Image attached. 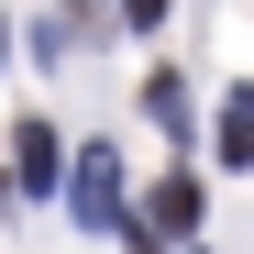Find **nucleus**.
<instances>
[{"mask_svg": "<svg viewBox=\"0 0 254 254\" xmlns=\"http://www.w3.org/2000/svg\"><path fill=\"white\" fill-rule=\"evenodd\" d=\"M66 210H77L89 232H122V155H111V144H89V155H77V177H66Z\"/></svg>", "mask_w": 254, "mask_h": 254, "instance_id": "nucleus-1", "label": "nucleus"}, {"mask_svg": "<svg viewBox=\"0 0 254 254\" xmlns=\"http://www.w3.org/2000/svg\"><path fill=\"white\" fill-rule=\"evenodd\" d=\"M133 100H144V122H155V133H188V122H199V111H188V77H177V66H155Z\"/></svg>", "mask_w": 254, "mask_h": 254, "instance_id": "nucleus-2", "label": "nucleus"}, {"mask_svg": "<svg viewBox=\"0 0 254 254\" xmlns=\"http://www.w3.org/2000/svg\"><path fill=\"white\" fill-rule=\"evenodd\" d=\"M11 166H22L11 188H56V166H66L56 155V122H22V133H11Z\"/></svg>", "mask_w": 254, "mask_h": 254, "instance_id": "nucleus-3", "label": "nucleus"}, {"mask_svg": "<svg viewBox=\"0 0 254 254\" xmlns=\"http://www.w3.org/2000/svg\"><path fill=\"white\" fill-rule=\"evenodd\" d=\"M144 232H155V243H166V232H199V177H166L155 210H144Z\"/></svg>", "mask_w": 254, "mask_h": 254, "instance_id": "nucleus-4", "label": "nucleus"}, {"mask_svg": "<svg viewBox=\"0 0 254 254\" xmlns=\"http://www.w3.org/2000/svg\"><path fill=\"white\" fill-rule=\"evenodd\" d=\"M210 144H221V166H243V155H254V100H243V89L221 100V133H210Z\"/></svg>", "mask_w": 254, "mask_h": 254, "instance_id": "nucleus-5", "label": "nucleus"}, {"mask_svg": "<svg viewBox=\"0 0 254 254\" xmlns=\"http://www.w3.org/2000/svg\"><path fill=\"white\" fill-rule=\"evenodd\" d=\"M122 22H166V0H122Z\"/></svg>", "mask_w": 254, "mask_h": 254, "instance_id": "nucleus-6", "label": "nucleus"}, {"mask_svg": "<svg viewBox=\"0 0 254 254\" xmlns=\"http://www.w3.org/2000/svg\"><path fill=\"white\" fill-rule=\"evenodd\" d=\"M0 45H11V22H0Z\"/></svg>", "mask_w": 254, "mask_h": 254, "instance_id": "nucleus-7", "label": "nucleus"}]
</instances>
